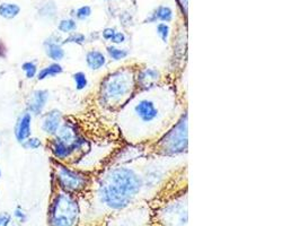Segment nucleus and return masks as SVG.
<instances>
[{"instance_id": "1", "label": "nucleus", "mask_w": 301, "mask_h": 226, "mask_svg": "<svg viewBox=\"0 0 301 226\" xmlns=\"http://www.w3.org/2000/svg\"><path fill=\"white\" fill-rule=\"evenodd\" d=\"M142 175L129 166H116L102 176L97 187V199L104 208L114 213L127 210L143 189Z\"/></svg>"}, {"instance_id": "2", "label": "nucleus", "mask_w": 301, "mask_h": 226, "mask_svg": "<svg viewBox=\"0 0 301 226\" xmlns=\"http://www.w3.org/2000/svg\"><path fill=\"white\" fill-rule=\"evenodd\" d=\"M135 73L132 67H123L106 76L99 85L102 104L110 109H118L130 101L137 88Z\"/></svg>"}, {"instance_id": "3", "label": "nucleus", "mask_w": 301, "mask_h": 226, "mask_svg": "<svg viewBox=\"0 0 301 226\" xmlns=\"http://www.w3.org/2000/svg\"><path fill=\"white\" fill-rule=\"evenodd\" d=\"M80 219V206L76 195L59 190L53 196L48 208V226H77Z\"/></svg>"}, {"instance_id": "4", "label": "nucleus", "mask_w": 301, "mask_h": 226, "mask_svg": "<svg viewBox=\"0 0 301 226\" xmlns=\"http://www.w3.org/2000/svg\"><path fill=\"white\" fill-rule=\"evenodd\" d=\"M187 114L184 113L178 121L159 139L156 144V152L163 156H176L187 151Z\"/></svg>"}, {"instance_id": "5", "label": "nucleus", "mask_w": 301, "mask_h": 226, "mask_svg": "<svg viewBox=\"0 0 301 226\" xmlns=\"http://www.w3.org/2000/svg\"><path fill=\"white\" fill-rule=\"evenodd\" d=\"M55 175L60 190L72 195L80 194L90 185V177L85 172L71 169L58 161L55 164Z\"/></svg>"}, {"instance_id": "6", "label": "nucleus", "mask_w": 301, "mask_h": 226, "mask_svg": "<svg viewBox=\"0 0 301 226\" xmlns=\"http://www.w3.org/2000/svg\"><path fill=\"white\" fill-rule=\"evenodd\" d=\"M158 220L163 226H187V197L182 196L165 205L158 211Z\"/></svg>"}, {"instance_id": "7", "label": "nucleus", "mask_w": 301, "mask_h": 226, "mask_svg": "<svg viewBox=\"0 0 301 226\" xmlns=\"http://www.w3.org/2000/svg\"><path fill=\"white\" fill-rule=\"evenodd\" d=\"M133 113L143 124L156 123L162 117V111L155 100L142 98L138 100L133 105Z\"/></svg>"}, {"instance_id": "8", "label": "nucleus", "mask_w": 301, "mask_h": 226, "mask_svg": "<svg viewBox=\"0 0 301 226\" xmlns=\"http://www.w3.org/2000/svg\"><path fill=\"white\" fill-rule=\"evenodd\" d=\"M122 215L111 220V226H143L149 219L148 211L142 208L132 209L129 211L122 210Z\"/></svg>"}, {"instance_id": "9", "label": "nucleus", "mask_w": 301, "mask_h": 226, "mask_svg": "<svg viewBox=\"0 0 301 226\" xmlns=\"http://www.w3.org/2000/svg\"><path fill=\"white\" fill-rule=\"evenodd\" d=\"M160 78H162V74L157 68H154V67H145V68L139 69L135 73L137 87L141 91H150L156 87Z\"/></svg>"}, {"instance_id": "10", "label": "nucleus", "mask_w": 301, "mask_h": 226, "mask_svg": "<svg viewBox=\"0 0 301 226\" xmlns=\"http://www.w3.org/2000/svg\"><path fill=\"white\" fill-rule=\"evenodd\" d=\"M50 94L46 89H35L28 96L26 101V111L32 115H42L47 104Z\"/></svg>"}, {"instance_id": "11", "label": "nucleus", "mask_w": 301, "mask_h": 226, "mask_svg": "<svg viewBox=\"0 0 301 226\" xmlns=\"http://www.w3.org/2000/svg\"><path fill=\"white\" fill-rule=\"evenodd\" d=\"M62 122H64V114L60 110L53 109L42 115L41 129L47 136L53 137L60 129Z\"/></svg>"}, {"instance_id": "12", "label": "nucleus", "mask_w": 301, "mask_h": 226, "mask_svg": "<svg viewBox=\"0 0 301 226\" xmlns=\"http://www.w3.org/2000/svg\"><path fill=\"white\" fill-rule=\"evenodd\" d=\"M48 148L52 153V155L55 156L56 160L58 162H68V161H72L74 158H76L75 152L72 151V148L67 145V144L60 142L59 139L56 137H52L48 142Z\"/></svg>"}, {"instance_id": "13", "label": "nucleus", "mask_w": 301, "mask_h": 226, "mask_svg": "<svg viewBox=\"0 0 301 226\" xmlns=\"http://www.w3.org/2000/svg\"><path fill=\"white\" fill-rule=\"evenodd\" d=\"M45 55L53 62H60L66 57V51L62 46V40L57 35L48 36L43 43Z\"/></svg>"}, {"instance_id": "14", "label": "nucleus", "mask_w": 301, "mask_h": 226, "mask_svg": "<svg viewBox=\"0 0 301 226\" xmlns=\"http://www.w3.org/2000/svg\"><path fill=\"white\" fill-rule=\"evenodd\" d=\"M32 118L33 115L30 112H23L19 115L15 126V138L16 141L22 144L26 141L27 138L32 136Z\"/></svg>"}, {"instance_id": "15", "label": "nucleus", "mask_w": 301, "mask_h": 226, "mask_svg": "<svg viewBox=\"0 0 301 226\" xmlns=\"http://www.w3.org/2000/svg\"><path fill=\"white\" fill-rule=\"evenodd\" d=\"M85 60H86L87 67L93 71H98L101 69H103L106 66V64H108V58H106V55L103 51H101L98 49H93L87 52Z\"/></svg>"}, {"instance_id": "16", "label": "nucleus", "mask_w": 301, "mask_h": 226, "mask_svg": "<svg viewBox=\"0 0 301 226\" xmlns=\"http://www.w3.org/2000/svg\"><path fill=\"white\" fill-rule=\"evenodd\" d=\"M62 73H64V67L59 62H52V64L43 67L41 70H38L36 79L38 81H42L47 78H52V77H56L58 75H61Z\"/></svg>"}, {"instance_id": "17", "label": "nucleus", "mask_w": 301, "mask_h": 226, "mask_svg": "<svg viewBox=\"0 0 301 226\" xmlns=\"http://www.w3.org/2000/svg\"><path fill=\"white\" fill-rule=\"evenodd\" d=\"M148 23H156V22H163V23H169L173 21V11L167 6H160L158 7L154 14H152L148 19Z\"/></svg>"}, {"instance_id": "18", "label": "nucleus", "mask_w": 301, "mask_h": 226, "mask_svg": "<svg viewBox=\"0 0 301 226\" xmlns=\"http://www.w3.org/2000/svg\"><path fill=\"white\" fill-rule=\"evenodd\" d=\"M106 54H108V57L112 61L119 62V61L127 59L130 55V52L127 49L120 48L119 46L112 44V46H109L108 48H106Z\"/></svg>"}, {"instance_id": "19", "label": "nucleus", "mask_w": 301, "mask_h": 226, "mask_svg": "<svg viewBox=\"0 0 301 226\" xmlns=\"http://www.w3.org/2000/svg\"><path fill=\"white\" fill-rule=\"evenodd\" d=\"M21 13V7L16 4L3 3L0 5V16L6 19H13Z\"/></svg>"}, {"instance_id": "20", "label": "nucleus", "mask_w": 301, "mask_h": 226, "mask_svg": "<svg viewBox=\"0 0 301 226\" xmlns=\"http://www.w3.org/2000/svg\"><path fill=\"white\" fill-rule=\"evenodd\" d=\"M22 70L24 71V75H25L26 79H33L35 78L37 73H38V67H37V61L35 60H30L25 61L22 65Z\"/></svg>"}, {"instance_id": "21", "label": "nucleus", "mask_w": 301, "mask_h": 226, "mask_svg": "<svg viewBox=\"0 0 301 226\" xmlns=\"http://www.w3.org/2000/svg\"><path fill=\"white\" fill-rule=\"evenodd\" d=\"M86 41H87V37L85 34H82V33H78V32H74L62 40V46H65V44L84 46Z\"/></svg>"}, {"instance_id": "22", "label": "nucleus", "mask_w": 301, "mask_h": 226, "mask_svg": "<svg viewBox=\"0 0 301 226\" xmlns=\"http://www.w3.org/2000/svg\"><path fill=\"white\" fill-rule=\"evenodd\" d=\"M58 30L61 33H65V34H71V33L76 32L77 30V23L72 18L62 19V21H60L59 25H58Z\"/></svg>"}, {"instance_id": "23", "label": "nucleus", "mask_w": 301, "mask_h": 226, "mask_svg": "<svg viewBox=\"0 0 301 226\" xmlns=\"http://www.w3.org/2000/svg\"><path fill=\"white\" fill-rule=\"evenodd\" d=\"M72 79H74L75 88L77 91H84L88 86V78L84 71H77L72 75Z\"/></svg>"}, {"instance_id": "24", "label": "nucleus", "mask_w": 301, "mask_h": 226, "mask_svg": "<svg viewBox=\"0 0 301 226\" xmlns=\"http://www.w3.org/2000/svg\"><path fill=\"white\" fill-rule=\"evenodd\" d=\"M38 13H40L41 16L46 17V18L55 17L56 14H57V6H56V4L52 3V2H48V3L44 4L40 8V11H38Z\"/></svg>"}, {"instance_id": "25", "label": "nucleus", "mask_w": 301, "mask_h": 226, "mask_svg": "<svg viewBox=\"0 0 301 226\" xmlns=\"http://www.w3.org/2000/svg\"><path fill=\"white\" fill-rule=\"evenodd\" d=\"M21 145L25 148V150H28V151H36L38 150V148H41L43 146V143L40 138L37 137H30L27 138L25 142L22 143Z\"/></svg>"}, {"instance_id": "26", "label": "nucleus", "mask_w": 301, "mask_h": 226, "mask_svg": "<svg viewBox=\"0 0 301 226\" xmlns=\"http://www.w3.org/2000/svg\"><path fill=\"white\" fill-rule=\"evenodd\" d=\"M157 34L158 36L162 38V41L164 43L168 42L169 34H171V27L167 25V23H159L157 25Z\"/></svg>"}, {"instance_id": "27", "label": "nucleus", "mask_w": 301, "mask_h": 226, "mask_svg": "<svg viewBox=\"0 0 301 226\" xmlns=\"http://www.w3.org/2000/svg\"><path fill=\"white\" fill-rule=\"evenodd\" d=\"M75 15L79 21H85V19H87L91 15V8L89 6H82L77 9Z\"/></svg>"}, {"instance_id": "28", "label": "nucleus", "mask_w": 301, "mask_h": 226, "mask_svg": "<svg viewBox=\"0 0 301 226\" xmlns=\"http://www.w3.org/2000/svg\"><path fill=\"white\" fill-rule=\"evenodd\" d=\"M14 216H15L17 222L21 224L25 223L27 220V214L25 213V210L21 207V206H18V207H16L15 210H14Z\"/></svg>"}, {"instance_id": "29", "label": "nucleus", "mask_w": 301, "mask_h": 226, "mask_svg": "<svg viewBox=\"0 0 301 226\" xmlns=\"http://www.w3.org/2000/svg\"><path fill=\"white\" fill-rule=\"evenodd\" d=\"M125 41H127V36H125L124 33L116 31L114 36L112 37L111 43H112V44H114V46H121V44H123Z\"/></svg>"}, {"instance_id": "30", "label": "nucleus", "mask_w": 301, "mask_h": 226, "mask_svg": "<svg viewBox=\"0 0 301 226\" xmlns=\"http://www.w3.org/2000/svg\"><path fill=\"white\" fill-rule=\"evenodd\" d=\"M12 223V215L8 213H0V226H9Z\"/></svg>"}, {"instance_id": "31", "label": "nucleus", "mask_w": 301, "mask_h": 226, "mask_svg": "<svg viewBox=\"0 0 301 226\" xmlns=\"http://www.w3.org/2000/svg\"><path fill=\"white\" fill-rule=\"evenodd\" d=\"M115 32H116L115 28L108 27V28H105L103 32H102V36H103V38L105 41H110L111 42L112 37H113L114 34H115Z\"/></svg>"}, {"instance_id": "32", "label": "nucleus", "mask_w": 301, "mask_h": 226, "mask_svg": "<svg viewBox=\"0 0 301 226\" xmlns=\"http://www.w3.org/2000/svg\"><path fill=\"white\" fill-rule=\"evenodd\" d=\"M7 54H8V50L6 44L0 40V59H5V58L7 57Z\"/></svg>"}, {"instance_id": "33", "label": "nucleus", "mask_w": 301, "mask_h": 226, "mask_svg": "<svg viewBox=\"0 0 301 226\" xmlns=\"http://www.w3.org/2000/svg\"><path fill=\"white\" fill-rule=\"evenodd\" d=\"M179 3H181V5L183 6V8L185 9V13L187 12V0H179Z\"/></svg>"}, {"instance_id": "34", "label": "nucleus", "mask_w": 301, "mask_h": 226, "mask_svg": "<svg viewBox=\"0 0 301 226\" xmlns=\"http://www.w3.org/2000/svg\"><path fill=\"white\" fill-rule=\"evenodd\" d=\"M13 226H22V224L17 222V223H15V224H13Z\"/></svg>"}, {"instance_id": "35", "label": "nucleus", "mask_w": 301, "mask_h": 226, "mask_svg": "<svg viewBox=\"0 0 301 226\" xmlns=\"http://www.w3.org/2000/svg\"><path fill=\"white\" fill-rule=\"evenodd\" d=\"M0 180H2V170H0Z\"/></svg>"}]
</instances>
